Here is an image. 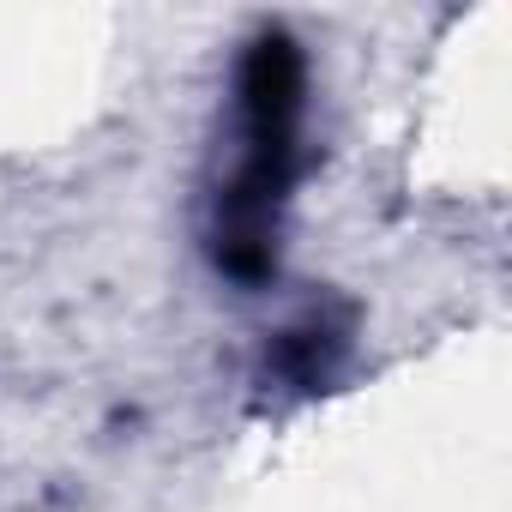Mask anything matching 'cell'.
Returning a JSON list of instances; mask_svg holds the SVG:
<instances>
[{"instance_id": "7a4b0ae2", "label": "cell", "mask_w": 512, "mask_h": 512, "mask_svg": "<svg viewBox=\"0 0 512 512\" xmlns=\"http://www.w3.org/2000/svg\"><path fill=\"white\" fill-rule=\"evenodd\" d=\"M350 332L356 314L344 302H314L296 326H284L266 350V380H278L284 392H320L338 380L344 356H350Z\"/></svg>"}, {"instance_id": "6da1fadb", "label": "cell", "mask_w": 512, "mask_h": 512, "mask_svg": "<svg viewBox=\"0 0 512 512\" xmlns=\"http://www.w3.org/2000/svg\"><path fill=\"white\" fill-rule=\"evenodd\" d=\"M308 61L290 31H260L235 73V175L211 199V260L235 284H266L278 272L284 205L302 169Z\"/></svg>"}]
</instances>
